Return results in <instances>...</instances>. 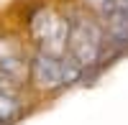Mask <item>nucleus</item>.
<instances>
[{
	"label": "nucleus",
	"instance_id": "obj_5",
	"mask_svg": "<svg viewBox=\"0 0 128 125\" xmlns=\"http://www.w3.org/2000/svg\"><path fill=\"white\" fill-rule=\"evenodd\" d=\"M102 28L108 38V49H115L118 54L128 49V15L118 5L102 15Z\"/></svg>",
	"mask_w": 128,
	"mask_h": 125
},
{
	"label": "nucleus",
	"instance_id": "obj_2",
	"mask_svg": "<svg viewBox=\"0 0 128 125\" xmlns=\"http://www.w3.org/2000/svg\"><path fill=\"white\" fill-rule=\"evenodd\" d=\"M84 69L69 56H51L46 51H36L31 59V82L41 92H56L80 82Z\"/></svg>",
	"mask_w": 128,
	"mask_h": 125
},
{
	"label": "nucleus",
	"instance_id": "obj_1",
	"mask_svg": "<svg viewBox=\"0 0 128 125\" xmlns=\"http://www.w3.org/2000/svg\"><path fill=\"white\" fill-rule=\"evenodd\" d=\"M105 49H108V38H105V28L102 20L95 15L84 13V10H72L69 13V44H67V56L84 69L98 66Z\"/></svg>",
	"mask_w": 128,
	"mask_h": 125
},
{
	"label": "nucleus",
	"instance_id": "obj_8",
	"mask_svg": "<svg viewBox=\"0 0 128 125\" xmlns=\"http://www.w3.org/2000/svg\"><path fill=\"white\" fill-rule=\"evenodd\" d=\"M115 5H118V8L123 10V13L128 15V0H115Z\"/></svg>",
	"mask_w": 128,
	"mask_h": 125
},
{
	"label": "nucleus",
	"instance_id": "obj_7",
	"mask_svg": "<svg viewBox=\"0 0 128 125\" xmlns=\"http://www.w3.org/2000/svg\"><path fill=\"white\" fill-rule=\"evenodd\" d=\"M84 5H87L90 10H95V13L105 15L108 10H113V8H115V0H84Z\"/></svg>",
	"mask_w": 128,
	"mask_h": 125
},
{
	"label": "nucleus",
	"instance_id": "obj_6",
	"mask_svg": "<svg viewBox=\"0 0 128 125\" xmlns=\"http://www.w3.org/2000/svg\"><path fill=\"white\" fill-rule=\"evenodd\" d=\"M13 87L16 84H10L0 77V125H10L20 112V100Z\"/></svg>",
	"mask_w": 128,
	"mask_h": 125
},
{
	"label": "nucleus",
	"instance_id": "obj_3",
	"mask_svg": "<svg viewBox=\"0 0 128 125\" xmlns=\"http://www.w3.org/2000/svg\"><path fill=\"white\" fill-rule=\"evenodd\" d=\"M31 38L36 41L38 51H46L51 56H67L69 15H62L51 8H38L31 15Z\"/></svg>",
	"mask_w": 128,
	"mask_h": 125
},
{
	"label": "nucleus",
	"instance_id": "obj_4",
	"mask_svg": "<svg viewBox=\"0 0 128 125\" xmlns=\"http://www.w3.org/2000/svg\"><path fill=\"white\" fill-rule=\"evenodd\" d=\"M0 77L10 84H23L31 77V61L13 36H0Z\"/></svg>",
	"mask_w": 128,
	"mask_h": 125
}]
</instances>
